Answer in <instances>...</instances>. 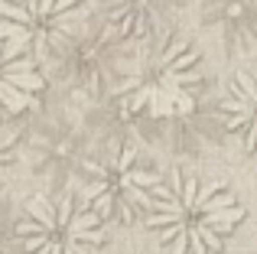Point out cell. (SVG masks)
Returning <instances> with one entry per match:
<instances>
[{
  "label": "cell",
  "instance_id": "3",
  "mask_svg": "<svg viewBox=\"0 0 257 254\" xmlns=\"http://www.w3.org/2000/svg\"><path fill=\"white\" fill-rule=\"evenodd\" d=\"M78 199L104 222H134L147 218L153 196L160 189V173L134 144H114L98 153H88L78 170Z\"/></svg>",
  "mask_w": 257,
  "mask_h": 254
},
{
  "label": "cell",
  "instance_id": "10",
  "mask_svg": "<svg viewBox=\"0 0 257 254\" xmlns=\"http://www.w3.org/2000/svg\"><path fill=\"white\" fill-rule=\"evenodd\" d=\"M176 0H98V20L120 43H144L166 30Z\"/></svg>",
  "mask_w": 257,
  "mask_h": 254
},
{
  "label": "cell",
  "instance_id": "6",
  "mask_svg": "<svg viewBox=\"0 0 257 254\" xmlns=\"http://www.w3.org/2000/svg\"><path fill=\"white\" fill-rule=\"evenodd\" d=\"M124 43L104 23H88L75 43L56 59L62 82L78 98H104L114 91L124 69Z\"/></svg>",
  "mask_w": 257,
  "mask_h": 254
},
{
  "label": "cell",
  "instance_id": "2",
  "mask_svg": "<svg viewBox=\"0 0 257 254\" xmlns=\"http://www.w3.org/2000/svg\"><path fill=\"white\" fill-rule=\"evenodd\" d=\"M144 222L166 254H218L225 238L244 222V205L218 179L205 183L173 173L160 183Z\"/></svg>",
  "mask_w": 257,
  "mask_h": 254
},
{
  "label": "cell",
  "instance_id": "9",
  "mask_svg": "<svg viewBox=\"0 0 257 254\" xmlns=\"http://www.w3.org/2000/svg\"><path fill=\"white\" fill-rule=\"evenodd\" d=\"M46 91V78L39 62L20 46L0 39V124L7 117H20L36 111Z\"/></svg>",
  "mask_w": 257,
  "mask_h": 254
},
{
  "label": "cell",
  "instance_id": "5",
  "mask_svg": "<svg viewBox=\"0 0 257 254\" xmlns=\"http://www.w3.org/2000/svg\"><path fill=\"white\" fill-rule=\"evenodd\" d=\"M88 0H0V39L33 59H59L85 30Z\"/></svg>",
  "mask_w": 257,
  "mask_h": 254
},
{
  "label": "cell",
  "instance_id": "11",
  "mask_svg": "<svg viewBox=\"0 0 257 254\" xmlns=\"http://www.w3.org/2000/svg\"><path fill=\"white\" fill-rule=\"evenodd\" d=\"M218 114H221L225 131L247 153H257V69L234 72L228 78V88H225V98L218 104Z\"/></svg>",
  "mask_w": 257,
  "mask_h": 254
},
{
  "label": "cell",
  "instance_id": "12",
  "mask_svg": "<svg viewBox=\"0 0 257 254\" xmlns=\"http://www.w3.org/2000/svg\"><path fill=\"white\" fill-rule=\"evenodd\" d=\"M13 160H17V150H13V140H10V137H0V186H4V179H7V170L13 166Z\"/></svg>",
  "mask_w": 257,
  "mask_h": 254
},
{
  "label": "cell",
  "instance_id": "8",
  "mask_svg": "<svg viewBox=\"0 0 257 254\" xmlns=\"http://www.w3.org/2000/svg\"><path fill=\"white\" fill-rule=\"evenodd\" d=\"M199 26L228 59H251L257 52V0H202Z\"/></svg>",
  "mask_w": 257,
  "mask_h": 254
},
{
  "label": "cell",
  "instance_id": "4",
  "mask_svg": "<svg viewBox=\"0 0 257 254\" xmlns=\"http://www.w3.org/2000/svg\"><path fill=\"white\" fill-rule=\"evenodd\" d=\"M17 241L23 254H98V248L107 241V228L104 218L78 196L36 192L23 205Z\"/></svg>",
  "mask_w": 257,
  "mask_h": 254
},
{
  "label": "cell",
  "instance_id": "1",
  "mask_svg": "<svg viewBox=\"0 0 257 254\" xmlns=\"http://www.w3.org/2000/svg\"><path fill=\"white\" fill-rule=\"evenodd\" d=\"M202 95L205 72L199 52L163 30L127 52L111 101L124 121H173L192 114Z\"/></svg>",
  "mask_w": 257,
  "mask_h": 254
},
{
  "label": "cell",
  "instance_id": "7",
  "mask_svg": "<svg viewBox=\"0 0 257 254\" xmlns=\"http://www.w3.org/2000/svg\"><path fill=\"white\" fill-rule=\"evenodd\" d=\"M26 150L39 173L52 176V173L65 170H82L88 160L85 153V131L75 117L69 114H49L26 134Z\"/></svg>",
  "mask_w": 257,
  "mask_h": 254
}]
</instances>
